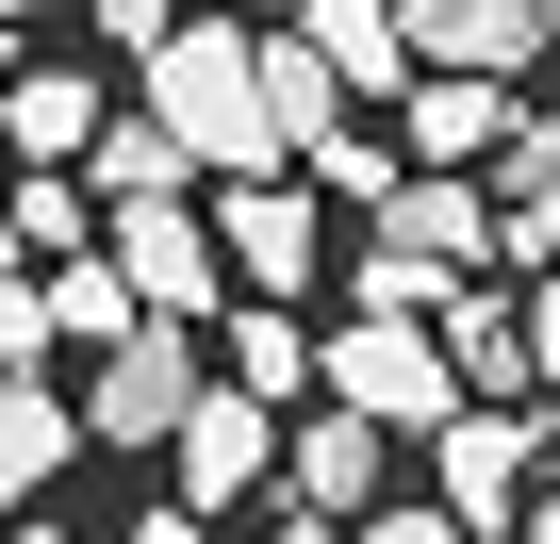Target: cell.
<instances>
[{
    "instance_id": "15",
    "label": "cell",
    "mask_w": 560,
    "mask_h": 544,
    "mask_svg": "<svg viewBox=\"0 0 560 544\" xmlns=\"http://www.w3.org/2000/svg\"><path fill=\"white\" fill-rule=\"evenodd\" d=\"M67 445H83V413H67V396H34V380H0V511H34V495L67 478Z\"/></svg>"
},
{
    "instance_id": "21",
    "label": "cell",
    "mask_w": 560,
    "mask_h": 544,
    "mask_svg": "<svg viewBox=\"0 0 560 544\" xmlns=\"http://www.w3.org/2000/svg\"><path fill=\"white\" fill-rule=\"evenodd\" d=\"M314 182H330V198H363V215H380V198H396V182H412V165H396V149H380V132H330V149H314Z\"/></svg>"
},
{
    "instance_id": "1",
    "label": "cell",
    "mask_w": 560,
    "mask_h": 544,
    "mask_svg": "<svg viewBox=\"0 0 560 544\" xmlns=\"http://www.w3.org/2000/svg\"><path fill=\"white\" fill-rule=\"evenodd\" d=\"M149 116L182 132L198 182H280V165H298L280 116H264V34H247V18H182V34L149 50Z\"/></svg>"
},
{
    "instance_id": "11",
    "label": "cell",
    "mask_w": 560,
    "mask_h": 544,
    "mask_svg": "<svg viewBox=\"0 0 560 544\" xmlns=\"http://www.w3.org/2000/svg\"><path fill=\"white\" fill-rule=\"evenodd\" d=\"M100 132H116V116H100L83 67H18V83H0V149H18V182H83Z\"/></svg>"
},
{
    "instance_id": "24",
    "label": "cell",
    "mask_w": 560,
    "mask_h": 544,
    "mask_svg": "<svg viewBox=\"0 0 560 544\" xmlns=\"http://www.w3.org/2000/svg\"><path fill=\"white\" fill-rule=\"evenodd\" d=\"M347 544H462V528H445V511H429V495H380V511H363V528H347Z\"/></svg>"
},
{
    "instance_id": "30",
    "label": "cell",
    "mask_w": 560,
    "mask_h": 544,
    "mask_svg": "<svg viewBox=\"0 0 560 544\" xmlns=\"http://www.w3.org/2000/svg\"><path fill=\"white\" fill-rule=\"evenodd\" d=\"M18 18H34V0H0V34H18Z\"/></svg>"
},
{
    "instance_id": "10",
    "label": "cell",
    "mask_w": 560,
    "mask_h": 544,
    "mask_svg": "<svg viewBox=\"0 0 560 544\" xmlns=\"http://www.w3.org/2000/svg\"><path fill=\"white\" fill-rule=\"evenodd\" d=\"M380 445H396V429H363V413H298V429H280V511L363 528V511H380Z\"/></svg>"
},
{
    "instance_id": "13",
    "label": "cell",
    "mask_w": 560,
    "mask_h": 544,
    "mask_svg": "<svg viewBox=\"0 0 560 544\" xmlns=\"http://www.w3.org/2000/svg\"><path fill=\"white\" fill-rule=\"evenodd\" d=\"M429 347H445V380H462V413H494V396H527V298H445L429 314Z\"/></svg>"
},
{
    "instance_id": "16",
    "label": "cell",
    "mask_w": 560,
    "mask_h": 544,
    "mask_svg": "<svg viewBox=\"0 0 560 544\" xmlns=\"http://www.w3.org/2000/svg\"><path fill=\"white\" fill-rule=\"evenodd\" d=\"M34 298H50V347H132V331H149V298L116 281V264H100V247H83V264H50V281H34Z\"/></svg>"
},
{
    "instance_id": "7",
    "label": "cell",
    "mask_w": 560,
    "mask_h": 544,
    "mask_svg": "<svg viewBox=\"0 0 560 544\" xmlns=\"http://www.w3.org/2000/svg\"><path fill=\"white\" fill-rule=\"evenodd\" d=\"M363 247H396V264H412V281H445V298H462V281H478V264L511 247V215H494L478 182H396Z\"/></svg>"
},
{
    "instance_id": "5",
    "label": "cell",
    "mask_w": 560,
    "mask_h": 544,
    "mask_svg": "<svg viewBox=\"0 0 560 544\" xmlns=\"http://www.w3.org/2000/svg\"><path fill=\"white\" fill-rule=\"evenodd\" d=\"M527 495H544V429H527V413H445V429H429V511H445L462 544L511 528Z\"/></svg>"
},
{
    "instance_id": "22",
    "label": "cell",
    "mask_w": 560,
    "mask_h": 544,
    "mask_svg": "<svg viewBox=\"0 0 560 544\" xmlns=\"http://www.w3.org/2000/svg\"><path fill=\"white\" fill-rule=\"evenodd\" d=\"M494 182H511V215H544V198H560V116H527V132L494 149Z\"/></svg>"
},
{
    "instance_id": "9",
    "label": "cell",
    "mask_w": 560,
    "mask_h": 544,
    "mask_svg": "<svg viewBox=\"0 0 560 544\" xmlns=\"http://www.w3.org/2000/svg\"><path fill=\"white\" fill-rule=\"evenodd\" d=\"M165 462H182V511H231V495H264V478H280V413L214 380V396L182 413V445H165Z\"/></svg>"
},
{
    "instance_id": "14",
    "label": "cell",
    "mask_w": 560,
    "mask_h": 544,
    "mask_svg": "<svg viewBox=\"0 0 560 544\" xmlns=\"http://www.w3.org/2000/svg\"><path fill=\"white\" fill-rule=\"evenodd\" d=\"M298 50L363 100V83H412V34H396V0H298Z\"/></svg>"
},
{
    "instance_id": "32",
    "label": "cell",
    "mask_w": 560,
    "mask_h": 544,
    "mask_svg": "<svg viewBox=\"0 0 560 544\" xmlns=\"http://www.w3.org/2000/svg\"><path fill=\"white\" fill-rule=\"evenodd\" d=\"M231 18H264V0H231Z\"/></svg>"
},
{
    "instance_id": "26",
    "label": "cell",
    "mask_w": 560,
    "mask_h": 544,
    "mask_svg": "<svg viewBox=\"0 0 560 544\" xmlns=\"http://www.w3.org/2000/svg\"><path fill=\"white\" fill-rule=\"evenodd\" d=\"M494 264H544V281H560V198H544V215H511V247H494Z\"/></svg>"
},
{
    "instance_id": "33",
    "label": "cell",
    "mask_w": 560,
    "mask_h": 544,
    "mask_svg": "<svg viewBox=\"0 0 560 544\" xmlns=\"http://www.w3.org/2000/svg\"><path fill=\"white\" fill-rule=\"evenodd\" d=\"M0 50H18V34H0Z\"/></svg>"
},
{
    "instance_id": "19",
    "label": "cell",
    "mask_w": 560,
    "mask_h": 544,
    "mask_svg": "<svg viewBox=\"0 0 560 544\" xmlns=\"http://www.w3.org/2000/svg\"><path fill=\"white\" fill-rule=\"evenodd\" d=\"M231 396L298 413V396H314V331H298V314H231Z\"/></svg>"
},
{
    "instance_id": "12",
    "label": "cell",
    "mask_w": 560,
    "mask_h": 544,
    "mask_svg": "<svg viewBox=\"0 0 560 544\" xmlns=\"http://www.w3.org/2000/svg\"><path fill=\"white\" fill-rule=\"evenodd\" d=\"M511 132H527V116H511V83H445V67H429V83H412V116H396L412 182H478Z\"/></svg>"
},
{
    "instance_id": "29",
    "label": "cell",
    "mask_w": 560,
    "mask_h": 544,
    "mask_svg": "<svg viewBox=\"0 0 560 544\" xmlns=\"http://www.w3.org/2000/svg\"><path fill=\"white\" fill-rule=\"evenodd\" d=\"M0 264H18V182H0Z\"/></svg>"
},
{
    "instance_id": "31",
    "label": "cell",
    "mask_w": 560,
    "mask_h": 544,
    "mask_svg": "<svg viewBox=\"0 0 560 544\" xmlns=\"http://www.w3.org/2000/svg\"><path fill=\"white\" fill-rule=\"evenodd\" d=\"M0 544H50V528H0Z\"/></svg>"
},
{
    "instance_id": "23",
    "label": "cell",
    "mask_w": 560,
    "mask_h": 544,
    "mask_svg": "<svg viewBox=\"0 0 560 544\" xmlns=\"http://www.w3.org/2000/svg\"><path fill=\"white\" fill-rule=\"evenodd\" d=\"M34 363H50V298L0 264V380H34Z\"/></svg>"
},
{
    "instance_id": "8",
    "label": "cell",
    "mask_w": 560,
    "mask_h": 544,
    "mask_svg": "<svg viewBox=\"0 0 560 544\" xmlns=\"http://www.w3.org/2000/svg\"><path fill=\"white\" fill-rule=\"evenodd\" d=\"M396 34H412V67H445V83H511L527 50H560L544 0H396Z\"/></svg>"
},
{
    "instance_id": "3",
    "label": "cell",
    "mask_w": 560,
    "mask_h": 544,
    "mask_svg": "<svg viewBox=\"0 0 560 544\" xmlns=\"http://www.w3.org/2000/svg\"><path fill=\"white\" fill-rule=\"evenodd\" d=\"M198 396H214L198 331H165V314H149L132 347H100V380H83L67 413H83V445H182V413H198Z\"/></svg>"
},
{
    "instance_id": "27",
    "label": "cell",
    "mask_w": 560,
    "mask_h": 544,
    "mask_svg": "<svg viewBox=\"0 0 560 544\" xmlns=\"http://www.w3.org/2000/svg\"><path fill=\"white\" fill-rule=\"evenodd\" d=\"M527 380H560V281H527Z\"/></svg>"
},
{
    "instance_id": "18",
    "label": "cell",
    "mask_w": 560,
    "mask_h": 544,
    "mask_svg": "<svg viewBox=\"0 0 560 544\" xmlns=\"http://www.w3.org/2000/svg\"><path fill=\"white\" fill-rule=\"evenodd\" d=\"M264 116H280V149H330V132H347V83H330L298 34H264Z\"/></svg>"
},
{
    "instance_id": "20",
    "label": "cell",
    "mask_w": 560,
    "mask_h": 544,
    "mask_svg": "<svg viewBox=\"0 0 560 544\" xmlns=\"http://www.w3.org/2000/svg\"><path fill=\"white\" fill-rule=\"evenodd\" d=\"M18 247L83 264V247H100V198H83V182H18Z\"/></svg>"
},
{
    "instance_id": "17",
    "label": "cell",
    "mask_w": 560,
    "mask_h": 544,
    "mask_svg": "<svg viewBox=\"0 0 560 544\" xmlns=\"http://www.w3.org/2000/svg\"><path fill=\"white\" fill-rule=\"evenodd\" d=\"M182 182H198V165H182V132H165V116H132V132H100V149H83V198H100V215L182 198Z\"/></svg>"
},
{
    "instance_id": "6",
    "label": "cell",
    "mask_w": 560,
    "mask_h": 544,
    "mask_svg": "<svg viewBox=\"0 0 560 544\" xmlns=\"http://www.w3.org/2000/svg\"><path fill=\"white\" fill-rule=\"evenodd\" d=\"M214 247L264 314H298V281L330 264V215H314V182H214Z\"/></svg>"
},
{
    "instance_id": "28",
    "label": "cell",
    "mask_w": 560,
    "mask_h": 544,
    "mask_svg": "<svg viewBox=\"0 0 560 544\" xmlns=\"http://www.w3.org/2000/svg\"><path fill=\"white\" fill-rule=\"evenodd\" d=\"M247 544H347V528H330V511H264Z\"/></svg>"
},
{
    "instance_id": "2",
    "label": "cell",
    "mask_w": 560,
    "mask_h": 544,
    "mask_svg": "<svg viewBox=\"0 0 560 544\" xmlns=\"http://www.w3.org/2000/svg\"><path fill=\"white\" fill-rule=\"evenodd\" d=\"M314 413H363V429H445V413H462V380H445V347H429V331L347 314V331L314 347Z\"/></svg>"
},
{
    "instance_id": "25",
    "label": "cell",
    "mask_w": 560,
    "mask_h": 544,
    "mask_svg": "<svg viewBox=\"0 0 560 544\" xmlns=\"http://www.w3.org/2000/svg\"><path fill=\"white\" fill-rule=\"evenodd\" d=\"M83 18H100L116 50H165V34H182V18H165V0H83Z\"/></svg>"
},
{
    "instance_id": "4",
    "label": "cell",
    "mask_w": 560,
    "mask_h": 544,
    "mask_svg": "<svg viewBox=\"0 0 560 544\" xmlns=\"http://www.w3.org/2000/svg\"><path fill=\"white\" fill-rule=\"evenodd\" d=\"M100 264L165 314V331H198L214 298H231V247H214V215L198 198H132V215H100Z\"/></svg>"
}]
</instances>
